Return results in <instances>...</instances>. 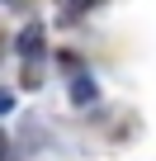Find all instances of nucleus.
Wrapping results in <instances>:
<instances>
[{"mask_svg":"<svg viewBox=\"0 0 156 161\" xmlns=\"http://www.w3.org/2000/svg\"><path fill=\"white\" fill-rule=\"evenodd\" d=\"M19 52H24V57H38V52H43V24H29V29L19 33Z\"/></svg>","mask_w":156,"mask_h":161,"instance_id":"obj_1","label":"nucleus"},{"mask_svg":"<svg viewBox=\"0 0 156 161\" xmlns=\"http://www.w3.org/2000/svg\"><path fill=\"white\" fill-rule=\"evenodd\" d=\"M71 100H76V104H95V80H90V76H76V80H71Z\"/></svg>","mask_w":156,"mask_h":161,"instance_id":"obj_2","label":"nucleus"},{"mask_svg":"<svg viewBox=\"0 0 156 161\" xmlns=\"http://www.w3.org/2000/svg\"><path fill=\"white\" fill-rule=\"evenodd\" d=\"M10 109H14V95H10V90H0V114H10Z\"/></svg>","mask_w":156,"mask_h":161,"instance_id":"obj_3","label":"nucleus"},{"mask_svg":"<svg viewBox=\"0 0 156 161\" xmlns=\"http://www.w3.org/2000/svg\"><path fill=\"white\" fill-rule=\"evenodd\" d=\"M62 5H66V10H90L95 0H62Z\"/></svg>","mask_w":156,"mask_h":161,"instance_id":"obj_4","label":"nucleus"},{"mask_svg":"<svg viewBox=\"0 0 156 161\" xmlns=\"http://www.w3.org/2000/svg\"><path fill=\"white\" fill-rule=\"evenodd\" d=\"M5 152H10V142H5V133H0V161H5Z\"/></svg>","mask_w":156,"mask_h":161,"instance_id":"obj_5","label":"nucleus"}]
</instances>
